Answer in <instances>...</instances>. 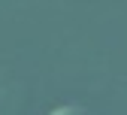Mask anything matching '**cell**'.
<instances>
[{
    "label": "cell",
    "instance_id": "1",
    "mask_svg": "<svg viewBox=\"0 0 127 115\" xmlns=\"http://www.w3.org/2000/svg\"><path fill=\"white\" fill-rule=\"evenodd\" d=\"M52 115H91V112L82 109V106H61V109H55Z\"/></svg>",
    "mask_w": 127,
    "mask_h": 115
}]
</instances>
